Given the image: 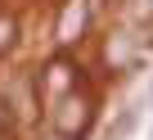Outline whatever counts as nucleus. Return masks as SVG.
<instances>
[{
  "instance_id": "nucleus-1",
  "label": "nucleus",
  "mask_w": 153,
  "mask_h": 140,
  "mask_svg": "<svg viewBox=\"0 0 153 140\" xmlns=\"http://www.w3.org/2000/svg\"><path fill=\"white\" fill-rule=\"evenodd\" d=\"M90 100H76V95H68L63 104H59V113H54V127H59V136L63 140H72V136H81L86 127H90Z\"/></svg>"
},
{
  "instance_id": "nucleus-2",
  "label": "nucleus",
  "mask_w": 153,
  "mask_h": 140,
  "mask_svg": "<svg viewBox=\"0 0 153 140\" xmlns=\"http://www.w3.org/2000/svg\"><path fill=\"white\" fill-rule=\"evenodd\" d=\"M81 27H86V0H68L63 14H59V41L72 45L76 36H81Z\"/></svg>"
},
{
  "instance_id": "nucleus-3",
  "label": "nucleus",
  "mask_w": 153,
  "mask_h": 140,
  "mask_svg": "<svg viewBox=\"0 0 153 140\" xmlns=\"http://www.w3.org/2000/svg\"><path fill=\"white\" fill-rule=\"evenodd\" d=\"M131 54H135L131 36H126V32H117V36L108 41V63H113V68H122V63H131Z\"/></svg>"
},
{
  "instance_id": "nucleus-4",
  "label": "nucleus",
  "mask_w": 153,
  "mask_h": 140,
  "mask_svg": "<svg viewBox=\"0 0 153 140\" xmlns=\"http://www.w3.org/2000/svg\"><path fill=\"white\" fill-rule=\"evenodd\" d=\"M135 122H140V109H135V104H131V109H122L117 127H108V140H126V136L135 131Z\"/></svg>"
},
{
  "instance_id": "nucleus-5",
  "label": "nucleus",
  "mask_w": 153,
  "mask_h": 140,
  "mask_svg": "<svg viewBox=\"0 0 153 140\" xmlns=\"http://www.w3.org/2000/svg\"><path fill=\"white\" fill-rule=\"evenodd\" d=\"M9 41H14V23H9V18H0V50H5Z\"/></svg>"
},
{
  "instance_id": "nucleus-6",
  "label": "nucleus",
  "mask_w": 153,
  "mask_h": 140,
  "mask_svg": "<svg viewBox=\"0 0 153 140\" xmlns=\"http://www.w3.org/2000/svg\"><path fill=\"white\" fill-rule=\"evenodd\" d=\"M0 122H5V104H0Z\"/></svg>"
}]
</instances>
